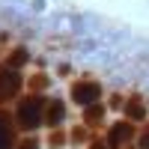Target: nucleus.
<instances>
[{
    "label": "nucleus",
    "instance_id": "13",
    "mask_svg": "<svg viewBox=\"0 0 149 149\" xmlns=\"http://www.w3.org/2000/svg\"><path fill=\"white\" fill-rule=\"evenodd\" d=\"M18 149H39V140H24V143H18Z\"/></svg>",
    "mask_w": 149,
    "mask_h": 149
},
{
    "label": "nucleus",
    "instance_id": "8",
    "mask_svg": "<svg viewBox=\"0 0 149 149\" xmlns=\"http://www.w3.org/2000/svg\"><path fill=\"white\" fill-rule=\"evenodd\" d=\"M84 116H86V122H90V125L102 122V119H104V104H102V102H93V104H86V107H84Z\"/></svg>",
    "mask_w": 149,
    "mask_h": 149
},
{
    "label": "nucleus",
    "instance_id": "9",
    "mask_svg": "<svg viewBox=\"0 0 149 149\" xmlns=\"http://www.w3.org/2000/svg\"><path fill=\"white\" fill-rule=\"evenodd\" d=\"M27 60H30V51H27V48H18V51L9 57V63H6V66H12V69H21L24 63H27Z\"/></svg>",
    "mask_w": 149,
    "mask_h": 149
},
{
    "label": "nucleus",
    "instance_id": "11",
    "mask_svg": "<svg viewBox=\"0 0 149 149\" xmlns=\"http://www.w3.org/2000/svg\"><path fill=\"white\" fill-rule=\"evenodd\" d=\"M137 149H149V128L140 131V137H137Z\"/></svg>",
    "mask_w": 149,
    "mask_h": 149
},
{
    "label": "nucleus",
    "instance_id": "10",
    "mask_svg": "<svg viewBox=\"0 0 149 149\" xmlns=\"http://www.w3.org/2000/svg\"><path fill=\"white\" fill-rule=\"evenodd\" d=\"M48 146H51V149H63V146H66L63 134H51V140H48Z\"/></svg>",
    "mask_w": 149,
    "mask_h": 149
},
{
    "label": "nucleus",
    "instance_id": "7",
    "mask_svg": "<svg viewBox=\"0 0 149 149\" xmlns=\"http://www.w3.org/2000/svg\"><path fill=\"white\" fill-rule=\"evenodd\" d=\"M122 110H125V119H134V122L146 119V104H143V98H140V95H131Z\"/></svg>",
    "mask_w": 149,
    "mask_h": 149
},
{
    "label": "nucleus",
    "instance_id": "1",
    "mask_svg": "<svg viewBox=\"0 0 149 149\" xmlns=\"http://www.w3.org/2000/svg\"><path fill=\"white\" fill-rule=\"evenodd\" d=\"M45 98L42 95H30V98H24V102L18 104V113H15V119H18V125L24 128V131H36L45 122Z\"/></svg>",
    "mask_w": 149,
    "mask_h": 149
},
{
    "label": "nucleus",
    "instance_id": "4",
    "mask_svg": "<svg viewBox=\"0 0 149 149\" xmlns=\"http://www.w3.org/2000/svg\"><path fill=\"white\" fill-rule=\"evenodd\" d=\"M63 122H66V104H63V98H51V102L45 104V125L60 128Z\"/></svg>",
    "mask_w": 149,
    "mask_h": 149
},
{
    "label": "nucleus",
    "instance_id": "3",
    "mask_svg": "<svg viewBox=\"0 0 149 149\" xmlns=\"http://www.w3.org/2000/svg\"><path fill=\"white\" fill-rule=\"evenodd\" d=\"M21 90V72L12 66H0V102L15 98Z\"/></svg>",
    "mask_w": 149,
    "mask_h": 149
},
{
    "label": "nucleus",
    "instance_id": "12",
    "mask_svg": "<svg viewBox=\"0 0 149 149\" xmlns=\"http://www.w3.org/2000/svg\"><path fill=\"white\" fill-rule=\"evenodd\" d=\"M45 0H30V12H45Z\"/></svg>",
    "mask_w": 149,
    "mask_h": 149
},
{
    "label": "nucleus",
    "instance_id": "6",
    "mask_svg": "<svg viewBox=\"0 0 149 149\" xmlns=\"http://www.w3.org/2000/svg\"><path fill=\"white\" fill-rule=\"evenodd\" d=\"M15 143V131H12V116L0 110V149H12Z\"/></svg>",
    "mask_w": 149,
    "mask_h": 149
},
{
    "label": "nucleus",
    "instance_id": "5",
    "mask_svg": "<svg viewBox=\"0 0 149 149\" xmlns=\"http://www.w3.org/2000/svg\"><path fill=\"white\" fill-rule=\"evenodd\" d=\"M131 140V125L128 122H113V125H110V131H107V146H125Z\"/></svg>",
    "mask_w": 149,
    "mask_h": 149
},
{
    "label": "nucleus",
    "instance_id": "2",
    "mask_svg": "<svg viewBox=\"0 0 149 149\" xmlns=\"http://www.w3.org/2000/svg\"><path fill=\"white\" fill-rule=\"evenodd\" d=\"M69 95H72V102L78 107H86L93 102H102V84H95V81H78V84H72Z\"/></svg>",
    "mask_w": 149,
    "mask_h": 149
}]
</instances>
